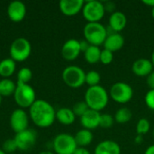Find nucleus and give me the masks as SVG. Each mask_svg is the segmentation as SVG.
<instances>
[{"instance_id": "nucleus-39", "label": "nucleus", "mask_w": 154, "mask_h": 154, "mask_svg": "<svg viewBox=\"0 0 154 154\" xmlns=\"http://www.w3.org/2000/svg\"><path fill=\"white\" fill-rule=\"evenodd\" d=\"M143 3L147 5V6H150V7H154V0H143Z\"/></svg>"}, {"instance_id": "nucleus-33", "label": "nucleus", "mask_w": 154, "mask_h": 154, "mask_svg": "<svg viewBox=\"0 0 154 154\" xmlns=\"http://www.w3.org/2000/svg\"><path fill=\"white\" fill-rule=\"evenodd\" d=\"M144 102L151 110L154 111V89H150L146 93L144 97Z\"/></svg>"}, {"instance_id": "nucleus-2", "label": "nucleus", "mask_w": 154, "mask_h": 154, "mask_svg": "<svg viewBox=\"0 0 154 154\" xmlns=\"http://www.w3.org/2000/svg\"><path fill=\"white\" fill-rule=\"evenodd\" d=\"M88 108L100 112L108 104L109 101V93L104 88V87L97 85L94 87H88L85 93V100H84Z\"/></svg>"}, {"instance_id": "nucleus-45", "label": "nucleus", "mask_w": 154, "mask_h": 154, "mask_svg": "<svg viewBox=\"0 0 154 154\" xmlns=\"http://www.w3.org/2000/svg\"><path fill=\"white\" fill-rule=\"evenodd\" d=\"M1 101H2V97H1V95H0V105H1Z\"/></svg>"}, {"instance_id": "nucleus-44", "label": "nucleus", "mask_w": 154, "mask_h": 154, "mask_svg": "<svg viewBox=\"0 0 154 154\" xmlns=\"http://www.w3.org/2000/svg\"><path fill=\"white\" fill-rule=\"evenodd\" d=\"M0 154H6V153H5V152L2 150V149H0Z\"/></svg>"}, {"instance_id": "nucleus-32", "label": "nucleus", "mask_w": 154, "mask_h": 154, "mask_svg": "<svg viewBox=\"0 0 154 154\" xmlns=\"http://www.w3.org/2000/svg\"><path fill=\"white\" fill-rule=\"evenodd\" d=\"M2 150L6 154L13 153L14 152H15L16 150H18L14 139H8V140L5 141L4 143H3Z\"/></svg>"}, {"instance_id": "nucleus-28", "label": "nucleus", "mask_w": 154, "mask_h": 154, "mask_svg": "<svg viewBox=\"0 0 154 154\" xmlns=\"http://www.w3.org/2000/svg\"><path fill=\"white\" fill-rule=\"evenodd\" d=\"M136 134L137 135H144L151 130V123L146 118H141L136 124Z\"/></svg>"}, {"instance_id": "nucleus-24", "label": "nucleus", "mask_w": 154, "mask_h": 154, "mask_svg": "<svg viewBox=\"0 0 154 154\" xmlns=\"http://www.w3.org/2000/svg\"><path fill=\"white\" fill-rule=\"evenodd\" d=\"M16 84L10 79H3L0 80V95L1 97H10L14 94Z\"/></svg>"}, {"instance_id": "nucleus-13", "label": "nucleus", "mask_w": 154, "mask_h": 154, "mask_svg": "<svg viewBox=\"0 0 154 154\" xmlns=\"http://www.w3.org/2000/svg\"><path fill=\"white\" fill-rule=\"evenodd\" d=\"M83 0H61L59 3L60 12L66 16H74L82 11Z\"/></svg>"}, {"instance_id": "nucleus-40", "label": "nucleus", "mask_w": 154, "mask_h": 154, "mask_svg": "<svg viewBox=\"0 0 154 154\" xmlns=\"http://www.w3.org/2000/svg\"><path fill=\"white\" fill-rule=\"evenodd\" d=\"M144 154H154V144L153 145L149 146V147L145 150Z\"/></svg>"}, {"instance_id": "nucleus-38", "label": "nucleus", "mask_w": 154, "mask_h": 154, "mask_svg": "<svg viewBox=\"0 0 154 154\" xmlns=\"http://www.w3.org/2000/svg\"><path fill=\"white\" fill-rule=\"evenodd\" d=\"M134 143L136 144H142L143 143V137L142 135H137L135 138H134Z\"/></svg>"}, {"instance_id": "nucleus-37", "label": "nucleus", "mask_w": 154, "mask_h": 154, "mask_svg": "<svg viewBox=\"0 0 154 154\" xmlns=\"http://www.w3.org/2000/svg\"><path fill=\"white\" fill-rule=\"evenodd\" d=\"M73 154H90L89 151L86 148H81V147H78L77 150L75 151V152Z\"/></svg>"}, {"instance_id": "nucleus-9", "label": "nucleus", "mask_w": 154, "mask_h": 154, "mask_svg": "<svg viewBox=\"0 0 154 154\" xmlns=\"http://www.w3.org/2000/svg\"><path fill=\"white\" fill-rule=\"evenodd\" d=\"M109 96L116 103L126 104L133 98L134 89L129 84L125 82H116L110 88Z\"/></svg>"}, {"instance_id": "nucleus-20", "label": "nucleus", "mask_w": 154, "mask_h": 154, "mask_svg": "<svg viewBox=\"0 0 154 154\" xmlns=\"http://www.w3.org/2000/svg\"><path fill=\"white\" fill-rule=\"evenodd\" d=\"M56 119L64 125H70L75 122L76 116L71 108L61 107L56 111Z\"/></svg>"}, {"instance_id": "nucleus-8", "label": "nucleus", "mask_w": 154, "mask_h": 154, "mask_svg": "<svg viewBox=\"0 0 154 154\" xmlns=\"http://www.w3.org/2000/svg\"><path fill=\"white\" fill-rule=\"evenodd\" d=\"M52 148L57 154H73L78 145L73 135L69 134H60L53 139Z\"/></svg>"}, {"instance_id": "nucleus-17", "label": "nucleus", "mask_w": 154, "mask_h": 154, "mask_svg": "<svg viewBox=\"0 0 154 154\" xmlns=\"http://www.w3.org/2000/svg\"><path fill=\"white\" fill-rule=\"evenodd\" d=\"M104 49L112 51L113 53L120 51L125 45V38L119 32H114L108 34L104 42Z\"/></svg>"}, {"instance_id": "nucleus-14", "label": "nucleus", "mask_w": 154, "mask_h": 154, "mask_svg": "<svg viewBox=\"0 0 154 154\" xmlns=\"http://www.w3.org/2000/svg\"><path fill=\"white\" fill-rule=\"evenodd\" d=\"M26 6L21 1H13L8 5L7 15L9 19L14 23H19L25 17Z\"/></svg>"}, {"instance_id": "nucleus-34", "label": "nucleus", "mask_w": 154, "mask_h": 154, "mask_svg": "<svg viewBox=\"0 0 154 154\" xmlns=\"http://www.w3.org/2000/svg\"><path fill=\"white\" fill-rule=\"evenodd\" d=\"M104 4V7H105V11L106 12H108V13H111L113 14L116 9V4L113 2V1H106V2H103Z\"/></svg>"}, {"instance_id": "nucleus-1", "label": "nucleus", "mask_w": 154, "mask_h": 154, "mask_svg": "<svg viewBox=\"0 0 154 154\" xmlns=\"http://www.w3.org/2000/svg\"><path fill=\"white\" fill-rule=\"evenodd\" d=\"M29 115L35 125L41 128L50 127L56 120L54 107L43 99H36L29 108Z\"/></svg>"}, {"instance_id": "nucleus-11", "label": "nucleus", "mask_w": 154, "mask_h": 154, "mask_svg": "<svg viewBox=\"0 0 154 154\" xmlns=\"http://www.w3.org/2000/svg\"><path fill=\"white\" fill-rule=\"evenodd\" d=\"M28 125L29 117L23 108H18L12 112L10 116V126L15 134L28 129Z\"/></svg>"}, {"instance_id": "nucleus-25", "label": "nucleus", "mask_w": 154, "mask_h": 154, "mask_svg": "<svg viewBox=\"0 0 154 154\" xmlns=\"http://www.w3.org/2000/svg\"><path fill=\"white\" fill-rule=\"evenodd\" d=\"M132 117H133V113L128 107L119 108L114 116L115 122L118 123L120 125H125V124L130 122Z\"/></svg>"}, {"instance_id": "nucleus-41", "label": "nucleus", "mask_w": 154, "mask_h": 154, "mask_svg": "<svg viewBox=\"0 0 154 154\" xmlns=\"http://www.w3.org/2000/svg\"><path fill=\"white\" fill-rule=\"evenodd\" d=\"M151 60H152V65H153V67H154V51H152V59H151Z\"/></svg>"}, {"instance_id": "nucleus-10", "label": "nucleus", "mask_w": 154, "mask_h": 154, "mask_svg": "<svg viewBox=\"0 0 154 154\" xmlns=\"http://www.w3.org/2000/svg\"><path fill=\"white\" fill-rule=\"evenodd\" d=\"M14 139L16 143L17 149L25 152L32 149L36 143L37 134L32 129H26L23 132L15 134Z\"/></svg>"}, {"instance_id": "nucleus-30", "label": "nucleus", "mask_w": 154, "mask_h": 154, "mask_svg": "<svg viewBox=\"0 0 154 154\" xmlns=\"http://www.w3.org/2000/svg\"><path fill=\"white\" fill-rule=\"evenodd\" d=\"M71 109L76 116L81 117L89 108L85 101H79V102H77Z\"/></svg>"}, {"instance_id": "nucleus-29", "label": "nucleus", "mask_w": 154, "mask_h": 154, "mask_svg": "<svg viewBox=\"0 0 154 154\" xmlns=\"http://www.w3.org/2000/svg\"><path fill=\"white\" fill-rule=\"evenodd\" d=\"M115 124V118L110 114H101L99 120V127L108 129Z\"/></svg>"}, {"instance_id": "nucleus-46", "label": "nucleus", "mask_w": 154, "mask_h": 154, "mask_svg": "<svg viewBox=\"0 0 154 154\" xmlns=\"http://www.w3.org/2000/svg\"><path fill=\"white\" fill-rule=\"evenodd\" d=\"M152 136H153V139H154V128H153V130H152Z\"/></svg>"}, {"instance_id": "nucleus-6", "label": "nucleus", "mask_w": 154, "mask_h": 154, "mask_svg": "<svg viewBox=\"0 0 154 154\" xmlns=\"http://www.w3.org/2000/svg\"><path fill=\"white\" fill-rule=\"evenodd\" d=\"M32 52V45L30 42L25 38H17L15 39L10 46L9 53L10 58L14 60L15 62L24 61L26 60Z\"/></svg>"}, {"instance_id": "nucleus-26", "label": "nucleus", "mask_w": 154, "mask_h": 154, "mask_svg": "<svg viewBox=\"0 0 154 154\" xmlns=\"http://www.w3.org/2000/svg\"><path fill=\"white\" fill-rule=\"evenodd\" d=\"M100 80H101V76L99 72H97V70H89L86 73L85 83L88 84L89 87L99 85Z\"/></svg>"}, {"instance_id": "nucleus-16", "label": "nucleus", "mask_w": 154, "mask_h": 154, "mask_svg": "<svg viewBox=\"0 0 154 154\" xmlns=\"http://www.w3.org/2000/svg\"><path fill=\"white\" fill-rule=\"evenodd\" d=\"M132 70L138 77H147L154 70V67L151 60L141 58L136 60L132 65Z\"/></svg>"}, {"instance_id": "nucleus-4", "label": "nucleus", "mask_w": 154, "mask_h": 154, "mask_svg": "<svg viewBox=\"0 0 154 154\" xmlns=\"http://www.w3.org/2000/svg\"><path fill=\"white\" fill-rule=\"evenodd\" d=\"M14 97L16 104L21 108H30L36 101V93L31 85L16 83Z\"/></svg>"}, {"instance_id": "nucleus-19", "label": "nucleus", "mask_w": 154, "mask_h": 154, "mask_svg": "<svg viewBox=\"0 0 154 154\" xmlns=\"http://www.w3.org/2000/svg\"><path fill=\"white\" fill-rule=\"evenodd\" d=\"M94 154H121V147L115 141L105 140L96 146Z\"/></svg>"}, {"instance_id": "nucleus-18", "label": "nucleus", "mask_w": 154, "mask_h": 154, "mask_svg": "<svg viewBox=\"0 0 154 154\" xmlns=\"http://www.w3.org/2000/svg\"><path fill=\"white\" fill-rule=\"evenodd\" d=\"M127 24L126 15L121 11H116L109 16V28L115 32H122Z\"/></svg>"}, {"instance_id": "nucleus-7", "label": "nucleus", "mask_w": 154, "mask_h": 154, "mask_svg": "<svg viewBox=\"0 0 154 154\" xmlns=\"http://www.w3.org/2000/svg\"><path fill=\"white\" fill-rule=\"evenodd\" d=\"M106 14L104 4L97 0H89L84 3L82 8L83 17L88 23H99Z\"/></svg>"}, {"instance_id": "nucleus-15", "label": "nucleus", "mask_w": 154, "mask_h": 154, "mask_svg": "<svg viewBox=\"0 0 154 154\" xmlns=\"http://www.w3.org/2000/svg\"><path fill=\"white\" fill-rule=\"evenodd\" d=\"M100 116H101L100 112L88 109L81 117H79L80 125L83 126V129L91 131L99 127Z\"/></svg>"}, {"instance_id": "nucleus-3", "label": "nucleus", "mask_w": 154, "mask_h": 154, "mask_svg": "<svg viewBox=\"0 0 154 154\" xmlns=\"http://www.w3.org/2000/svg\"><path fill=\"white\" fill-rule=\"evenodd\" d=\"M83 34L85 40L90 45L99 47L104 44V42L107 37L106 27L101 23H88L84 26Z\"/></svg>"}, {"instance_id": "nucleus-12", "label": "nucleus", "mask_w": 154, "mask_h": 154, "mask_svg": "<svg viewBox=\"0 0 154 154\" xmlns=\"http://www.w3.org/2000/svg\"><path fill=\"white\" fill-rule=\"evenodd\" d=\"M80 42L77 39H69L64 42L61 48V56L64 60L72 61L75 60L80 54Z\"/></svg>"}, {"instance_id": "nucleus-22", "label": "nucleus", "mask_w": 154, "mask_h": 154, "mask_svg": "<svg viewBox=\"0 0 154 154\" xmlns=\"http://www.w3.org/2000/svg\"><path fill=\"white\" fill-rule=\"evenodd\" d=\"M15 61L11 58L5 59L0 61V76L4 79H9L15 71Z\"/></svg>"}, {"instance_id": "nucleus-42", "label": "nucleus", "mask_w": 154, "mask_h": 154, "mask_svg": "<svg viewBox=\"0 0 154 154\" xmlns=\"http://www.w3.org/2000/svg\"><path fill=\"white\" fill-rule=\"evenodd\" d=\"M39 154H54L53 152H40Z\"/></svg>"}, {"instance_id": "nucleus-31", "label": "nucleus", "mask_w": 154, "mask_h": 154, "mask_svg": "<svg viewBox=\"0 0 154 154\" xmlns=\"http://www.w3.org/2000/svg\"><path fill=\"white\" fill-rule=\"evenodd\" d=\"M114 60V53L108 50L103 49L100 53V62L104 65H109Z\"/></svg>"}, {"instance_id": "nucleus-43", "label": "nucleus", "mask_w": 154, "mask_h": 154, "mask_svg": "<svg viewBox=\"0 0 154 154\" xmlns=\"http://www.w3.org/2000/svg\"><path fill=\"white\" fill-rule=\"evenodd\" d=\"M151 13H152V18L154 19V7L152 8V12H151Z\"/></svg>"}, {"instance_id": "nucleus-27", "label": "nucleus", "mask_w": 154, "mask_h": 154, "mask_svg": "<svg viewBox=\"0 0 154 154\" xmlns=\"http://www.w3.org/2000/svg\"><path fill=\"white\" fill-rule=\"evenodd\" d=\"M32 78V72L29 68H22L17 73V83L29 84Z\"/></svg>"}, {"instance_id": "nucleus-5", "label": "nucleus", "mask_w": 154, "mask_h": 154, "mask_svg": "<svg viewBox=\"0 0 154 154\" xmlns=\"http://www.w3.org/2000/svg\"><path fill=\"white\" fill-rule=\"evenodd\" d=\"M64 83L71 88H79L85 84L86 72L79 66L66 67L61 74Z\"/></svg>"}, {"instance_id": "nucleus-21", "label": "nucleus", "mask_w": 154, "mask_h": 154, "mask_svg": "<svg viewBox=\"0 0 154 154\" xmlns=\"http://www.w3.org/2000/svg\"><path fill=\"white\" fill-rule=\"evenodd\" d=\"M75 142L78 145V147L86 148L87 146L90 145L93 142L94 135L90 130L82 129L77 132V134L74 135Z\"/></svg>"}, {"instance_id": "nucleus-36", "label": "nucleus", "mask_w": 154, "mask_h": 154, "mask_svg": "<svg viewBox=\"0 0 154 154\" xmlns=\"http://www.w3.org/2000/svg\"><path fill=\"white\" fill-rule=\"evenodd\" d=\"M80 42V49H81V52H85L87 51V49L90 46V44L86 41V40H83V41H79Z\"/></svg>"}, {"instance_id": "nucleus-35", "label": "nucleus", "mask_w": 154, "mask_h": 154, "mask_svg": "<svg viewBox=\"0 0 154 154\" xmlns=\"http://www.w3.org/2000/svg\"><path fill=\"white\" fill-rule=\"evenodd\" d=\"M146 84L150 89H154V70L146 77Z\"/></svg>"}, {"instance_id": "nucleus-23", "label": "nucleus", "mask_w": 154, "mask_h": 154, "mask_svg": "<svg viewBox=\"0 0 154 154\" xmlns=\"http://www.w3.org/2000/svg\"><path fill=\"white\" fill-rule=\"evenodd\" d=\"M100 53L101 50L98 46L90 45L84 52V58L88 63L96 64L100 60Z\"/></svg>"}]
</instances>
